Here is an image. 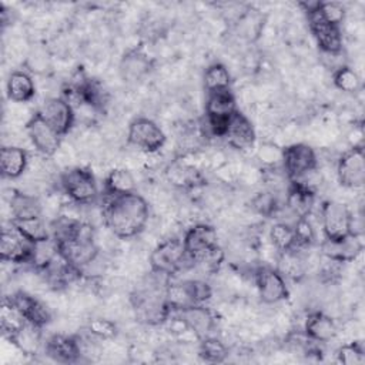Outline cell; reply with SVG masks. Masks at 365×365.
<instances>
[{
	"instance_id": "1",
	"label": "cell",
	"mask_w": 365,
	"mask_h": 365,
	"mask_svg": "<svg viewBox=\"0 0 365 365\" xmlns=\"http://www.w3.org/2000/svg\"><path fill=\"white\" fill-rule=\"evenodd\" d=\"M148 217V204L140 194H103V220L115 237L128 240L138 235L145 228Z\"/></svg>"
},
{
	"instance_id": "2",
	"label": "cell",
	"mask_w": 365,
	"mask_h": 365,
	"mask_svg": "<svg viewBox=\"0 0 365 365\" xmlns=\"http://www.w3.org/2000/svg\"><path fill=\"white\" fill-rule=\"evenodd\" d=\"M168 284V282H167ZM158 279L137 288L131 294V305L137 321L147 325H158L170 318L171 309L165 301V287Z\"/></svg>"
},
{
	"instance_id": "3",
	"label": "cell",
	"mask_w": 365,
	"mask_h": 365,
	"mask_svg": "<svg viewBox=\"0 0 365 365\" xmlns=\"http://www.w3.org/2000/svg\"><path fill=\"white\" fill-rule=\"evenodd\" d=\"M151 271L164 277H174L181 271L194 267V261L184 250L182 240L170 238L160 242L150 255Z\"/></svg>"
},
{
	"instance_id": "4",
	"label": "cell",
	"mask_w": 365,
	"mask_h": 365,
	"mask_svg": "<svg viewBox=\"0 0 365 365\" xmlns=\"http://www.w3.org/2000/svg\"><path fill=\"white\" fill-rule=\"evenodd\" d=\"M237 110L235 97L230 88L207 93L204 114L205 131L212 137L224 138L230 120Z\"/></svg>"
},
{
	"instance_id": "5",
	"label": "cell",
	"mask_w": 365,
	"mask_h": 365,
	"mask_svg": "<svg viewBox=\"0 0 365 365\" xmlns=\"http://www.w3.org/2000/svg\"><path fill=\"white\" fill-rule=\"evenodd\" d=\"M319 1L299 3L307 13L309 30L324 54H341L342 53V33L341 27L327 21L318 11Z\"/></svg>"
},
{
	"instance_id": "6",
	"label": "cell",
	"mask_w": 365,
	"mask_h": 365,
	"mask_svg": "<svg viewBox=\"0 0 365 365\" xmlns=\"http://www.w3.org/2000/svg\"><path fill=\"white\" fill-rule=\"evenodd\" d=\"M63 192L76 204L88 205L98 200V187L94 174L86 167H74L60 177Z\"/></svg>"
},
{
	"instance_id": "7",
	"label": "cell",
	"mask_w": 365,
	"mask_h": 365,
	"mask_svg": "<svg viewBox=\"0 0 365 365\" xmlns=\"http://www.w3.org/2000/svg\"><path fill=\"white\" fill-rule=\"evenodd\" d=\"M281 163L288 181L298 180L318 167L317 154L312 147L304 143L291 144L281 150Z\"/></svg>"
},
{
	"instance_id": "8",
	"label": "cell",
	"mask_w": 365,
	"mask_h": 365,
	"mask_svg": "<svg viewBox=\"0 0 365 365\" xmlns=\"http://www.w3.org/2000/svg\"><path fill=\"white\" fill-rule=\"evenodd\" d=\"M182 245L195 265L201 264L210 254L220 248L217 231L208 224H195L188 228L184 234Z\"/></svg>"
},
{
	"instance_id": "9",
	"label": "cell",
	"mask_w": 365,
	"mask_h": 365,
	"mask_svg": "<svg viewBox=\"0 0 365 365\" xmlns=\"http://www.w3.org/2000/svg\"><path fill=\"white\" fill-rule=\"evenodd\" d=\"M127 141L144 153H155L164 145L165 134L155 121L137 117L128 125Z\"/></svg>"
},
{
	"instance_id": "10",
	"label": "cell",
	"mask_w": 365,
	"mask_h": 365,
	"mask_svg": "<svg viewBox=\"0 0 365 365\" xmlns=\"http://www.w3.org/2000/svg\"><path fill=\"white\" fill-rule=\"evenodd\" d=\"M338 181L345 188H361L365 182V151L362 145L346 150L336 164Z\"/></svg>"
},
{
	"instance_id": "11",
	"label": "cell",
	"mask_w": 365,
	"mask_h": 365,
	"mask_svg": "<svg viewBox=\"0 0 365 365\" xmlns=\"http://www.w3.org/2000/svg\"><path fill=\"white\" fill-rule=\"evenodd\" d=\"M321 222L325 238H341L352 230V214L349 208L339 201H325L321 207Z\"/></svg>"
},
{
	"instance_id": "12",
	"label": "cell",
	"mask_w": 365,
	"mask_h": 365,
	"mask_svg": "<svg viewBox=\"0 0 365 365\" xmlns=\"http://www.w3.org/2000/svg\"><path fill=\"white\" fill-rule=\"evenodd\" d=\"M26 131L31 144L40 154L50 157L58 150L61 135L44 120L40 111L29 118L26 123Z\"/></svg>"
},
{
	"instance_id": "13",
	"label": "cell",
	"mask_w": 365,
	"mask_h": 365,
	"mask_svg": "<svg viewBox=\"0 0 365 365\" xmlns=\"http://www.w3.org/2000/svg\"><path fill=\"white\" fill-rule=\"evenodd\" d=\"M259 298L265 304H277L288 298V287L282 274L272 267H259L254 272Z\"/></svg>"
},
{
	"instance_id": "14",
	"label": "cell",
	"mask_w": 365,
	"mask_h": 365,
	"mask_svg": "<svg viewBox=\"0 0 365 365\" xmlns=\"http://www.w3.org/2000/svg\"><path fill=\"white\" fill-rule=\"evenodd\" d=\"M34 244L23 237L11 224L1 230L0 257L14 264H30Z\"/></svg>"
},
{
	"instance_id": "15",
	"label": "cell",
	"mask_w": 365,
	"mask_h": 365,
	"mask_svg": "<svg viewBox=\"0 0 365 365\" xmlns=\"http://www.w3.org/2000/svg\"><path fill=\"white\" fill-rule=\"evenodd\" d=\"M364 244L356 232H351L341 238H325L321 242V251L325 258L336 262H351L362 252Z\"/></svg>"
},
{
	"instance_id": "16",
	"label": "cell",
	"mask_w": 365,
	"mask_h": 365,
	"mask_svg": "<svg viewBox=\"0 0 365 365\" xmlns=\"http://www.w3.org/2000/svg\"><path fill=\"white\" fill-rule=\"evenodd\" d=\"M38 111L61 137L71 130L76 120L74 107L63 97H53L46 100Z\"/></svg>"
},
{
	"instance_id": "17",
	"label": "cell",
	"mask_w": 365,
	"mask_h": 365,
	"mask_svg": "<svg viewBox=\"0 0 365 365\" xmlns=\"http://www.w3.org/2000/svg\"><path fill=\"white\" fill-rule=\"evenodd\" d=\"M43 348L50 359L60 364H76L83 355L80 339L71 335L54 334L47 338Z\"/></svg>"
},
{
	"instance_id": "18",
	"label": "cell",
	"mask_w": 365,
	"mask_h": 365,
	"mask_svg": "<svg viewBox=\"0 0 365 365\" xmlns=\"http://www.w3.org/2000/svg\"><path fill=\"white\" fill-rule=\"evenodd\" d=\"M10 298L27 324L43 329L51 321L48 308L33 295L24 291H17L10 295Z\"/></svg>"
},
{
	"instance_id": "19",
	"label": "cell",
	"mask_w": 365,
	"mask_h": 365,
	"mask_svg": "<svg viewBox=\"0 0 365 365\" xmlns=\"http://www.w3.org/2000/svg\"><path fill=\"white\" fill-rule=\"evenodd\" d=\"M177 314V318L198 338L202 339L211 335L214 328V315L212 312L204 307V304L190 305L178 311H173Z\"/></svg>"
},
{
	"instance_id": "20",
	"label": "cell",
	"mask_w": 365,
	"mask_h": 365,
	"mask_svg": "<svg viewBox=\"0 0 365 365\" xmlns=\"http://www.w3.org/2000/svg\"><path fill=\"white\" fill-rule=\"evenodd\" d=\"M228 145H231L235 150H248L255 143V130L251 124V121L240 111L237 110L228 124L227 133L224 135Z\"/></svg>"
},
{
	"instance_id": "21",
	"label": "cell",
	"mask_w": 365,
	"mask_h": 365,
	"mask_svg": "<svg viewBox=\"0 0 365 365\" xmlns=\"http://www.w3.org/2000/svg\"><path fill=\"white\" fill-rule=\"evenodd\" d=\"M315 194V190L298 181H288L285 205L297 220L307 218L314 208Z\"/></svg>"
},
{
	"instance_id": "22",
	"label": "cell",
	"mask_w": 365,
	"mask_h": 365,
	"mask_svg": "<svg viewBox=\"0 0 365 365\" xmlns=\"http://www.w3.org/2000/svg\"><path fill=\"white\" fill-rule=\"evenodd\" d=\"M151 68V61L141 48L127 51L120 61V76L124 83L140 81Z\"/></svg>"
},
{
	"instance_id": "23",
	"label": "cell",
	"mask_w": 365,
	"mask_h": 365,
	"mask_svg": "<svg viewBox=\"0 0 365 365\" xmlns=\"http://www.w3.org/2000/svg\"><path fill=\"white\" fill-rule=\"evenodd\" d=\"M304 334L318 344H325L335 338L336 325L334 319L324 312H309L305 318Z\"/></svg>"
},
{
	"instance_id": "24",
	"label": "cell",
	"mask_w": 365,
	"mask_h": 365,
	"mask_svg": "<svg viewBox=\"0 0 365 365\" xmlns=\"http://www.w3.org/2000/svg\"><path fill=\"white\" fill-rule=\"evenodd\" d=\"M29 165L26 150L14 145H4L0 151V171L4 178L16 180L23 175Z\"/></svg>"
},
{
	"instance_id": "25",
	"label": "cell",
	"mask_w": 365,
	"mask_h": 365,
	"mask_svg": "<svg viewBox=\"0 0 365 365\" xmlns=\"http://www.w3.org/2000/svg\"><path fill=\"white\" fill-rule=\"evenodd\" d=\"M7 97L16 103H27L36 94V86L31 76L23 70L13 71L6 84Z\"/></svg>"
},
{
	"instance_id": "26",
	"label": "cell",
	"mask_w": 365,
	"mask_h": 365,
	"mask_svg": "<svg viewBox=\"0 0 365 365\" xmlns=\"http://www.w3.org/2000/svg\"><path fill=\"white\" fill-rule=\"evenodd\" d=\"M135 192V180L125 168H114L104 178L103 194L106 195H124Z\"/></svg>"
},
{
	"instance_id": "27",
	"label": "cell",
	"mask_w": 365,
	"mask_h": 365,
	"mask_svg": "<svg viewBox=\"0 0 365 365\" xmlns=\"http://www.w3.org/2000/svg\"><path fill=\"white\" fill-rule=\"evenodd\" d=\"M11 220H24L41 215V205L37 197L21 191H13L10 197Z\"/></svg>"
},
{
	"instance_id": "28",
	"label": "cell",
	"mask_w": 365,
	"mask_h": 365,
	"mask_svg": "<svg viewBox=\"0 0 365 365\" xmlns=\"http://www.w3.org/2000/svg\"><path fill=\"white\" fill-rule=\"evenodd\" d=\"M26 325L24 318L13 304L10 297L3 298L1 311H0V328L3 332V336L9 341Z\"/></svg>"
},
{
	"instance_id": "29",
	"label": "cell",
	"mask_w": 365,
	"mask_h": 365,
	"mask_svg": "<svg viewBox=\"0 0 365 365\" xmlns=\"http://www.w3.org/2000/svg\"><path fill=\"white\" fill-rule=\"evenodd\" d=\"M10 224L33 244L50 238V227L46 225L41 215L24 220H10Z\"/></svg>"
},
{
	"instance_id": "30",
	"label": "cell",
	"mask_w": 365,
	"mask_h": 365,
	"mask_svg": "<svg viewBox=\"0 0 365 365\" xmlns=\"http://www.w3.org/2000/svg\"><path fill=\"white\" fill-rule=\"evenodd\" d=\"M284 278H291L298 281L305 274V258L304 251L298 250H287L281 252L279 265L277 268Z\"/></svg>"
},
{
	"instance_id": "31",
	"label": "cell",
	"mask_w": 365,
	"mask_h": 365,
	"mask_svg": "<svg viewBox=\"0 0 365 365\" xmlns=\"http://www.w3.org/2000/svg\"><path fill=\"white\" fill-rule=\"evenodd\" d=\"M13 345H16L24 355H37L41 346V328L26 325L10 339Z\"/></svg>"
},
{
	"instance_id": "32",
	"label": "cell",
	"mask_w": 365,
	"mask_h": 365,
	"mask_svg": "<svg viewBox=\"0 0 365 365\" xmlns=\"http://www.w3.org/2000/svg\"><path fill=\"white\" fill-rule=\"evenodd\" d=\"M202 83L207 93L227 90L231 84V76L222 63H214L205 68Z\"/></svg>"
},
{
	"instance_id": "33",
	"label": "cell",
	"mask_w": 365,
	"mask_h": 365,
	"mask_svg": "<svg viewBox=\"0 0 365 365\" xmlns=\"http://www.w3.org/2000/svg\"><path fill=\"white\" fill-rule=\"evenodd\" d=\"M198 355L205 362L221 364L228 356V348L225 346V344L222 341L210 335V336H205V338L200 339Z\"/></svg>"
},
{
	"instance_id": "34",
	"label": "cell",
	"mask_w": 365,
	"mask_h": 365,
	"mask_svg": "<svg viewBox=\"0 0 365 365\" xmlns=\"http://www.w3.org/2000/svg\"><path fill=\"white\" fill-rule=\"evenodd\" d=\"M269 238L279 252L291 250L295 244L294 225L281 221L275 222L269 230Z\"/></svg>"
},
{
	"instance_id": "35",
	"label": "cell",
	"mask_w": 365,
	"mask_h": 365,
	"mask_svg": "<svg viewBox=\"0 0 365 365\" xmlns=\"http://www.w3.org/2000/svg\"><path fill=\"white\" fill-rule=\"evenodd\" d=\"M332 83L334 86L345 93H355L361 86V78L355 70L349 66H341L332 73Z\"/></svg>"
},
{
	"instance_id": "36",
	"label": "cell",
	"mask_w": 365,
	"mask_h": 365,
	"mask_svg": "<svg viewBox=\"0 0 365 365\" xmlns=\"http://www.w3.org/2000/svg\"><path fill=\"white\" fill-rule=\"evenodd\" d=\"M336 359L344 365H359L365 361V354L361 342H349L338 348Z\"/></svg>"
},
{
	"instance_id": "37",
	"label": "cell",
	"mask_w": 365,
	"mask_h": 365,
	"mask_svg": "<svg viewBox=\"0 0 365 365\" xmlns=\"http://www.w3.org/2000/svg\"><path fill=\"white\" fill-rule=\"evenodd\" d=\"M252 208L264 215V217H272L277 214L279 205H278V200L277 195L272 191H265V192H259L254 200H252Z\"/></svg>"
},
{
	"instance_id": "38",
	"label": "cell",
	"mask_w": 365,
	"mask_h": 365,
	"mask_svg": "<svg viewBox=\"0 0 365 365\" xmlns=\"http://www.w3.org/2000/svg\"><path fill=\"white\" fill-rule=\"evenodd\" d=\"M87 331L100 339H111L117 335V325L106 318H93L87 324Z\"/></svg>"
},
{
	"instance_id": "39",
	"label": "cell",
	"mask_w": 365,
	"mask_h": 365,
	"mask_svg": "<svg viewBox=\"0 0 365 365\" xmlns=\"http://www.w3.org/2000/svg\"><path fill=\"white\" fill-rule=\"evenodd\" d=\"M185 287L188 291V295L191 298V302L194 305L198 304H204L205 301H208L212 295V289L211 287L201 279H185Z\"/></svg>"
},
{
	"instance_id": "40",
	"label": "cell",
	"mask_w": 365,
	"mask_h": 365,
	"mask_svg": "<svg viewBox=\"0 0 365 365\" xmlns=\"http://www.w3.org/2000/svg\"><path fill=\"white\" fill-rule=\"evenodd\" d=\"M318 11L321 13V16L327 21L341 27L342 21H344V17H345V9H344V6L341 3H336V1H319Z\"/></svg>"
}]
</instances>
